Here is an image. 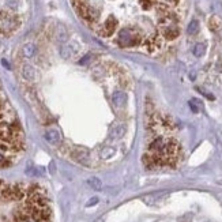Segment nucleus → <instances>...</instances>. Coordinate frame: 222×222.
<instances>
[{
	"mask_svg": "<svg viewBox=\"0 0 222 222\" xmlns=\"http://www.w3.org/2000/svg\"><path fill=\"white\" fill-rule=\"evenodd\" d=\"M98 37L121 49L158 53L180 37L185 0H71Z\"/></svg>",
	"mask_w": 222,
	"mask_h": 222,
	"instance_id": "f257e3e1",
	"label": "nucleus"
},
{
	"mask_svg": "<svg viewBox=\"0 0 222 222\" xmlns=\"http://www.w3.org/2000/svg\"><path fill=\"white\" fill-rule=\"evenodd\" d=\"M0 222H53L46 190L36 183L0 180Z\"/></svg>",
	"mask_w": 222,
	"mask_h": 222,
	"instance_id": "f03ea898",
	"label": "nucleus"
},
{
	"mask_svg": "<svg viewBox=\"0 0 222 222\" xmlns=\"http://www.w3.org/2000/svg\"><path fill=\"white\" fill-rule=\"evenodd\" d=\"M25 151V134L0 85V168L14 165Z\"/></svg>",
	"mask_w": 222,
	"mask_h": 222,
	"instance_id": "7ed1b4c3",
	"label": "nucleus"
},
{
	"mask_svg": "<svg viewBox=\"0 0 222 222\" xmlns=\"http://www.w3.org/2000/svg\"><path fill=\"white\" fill-rule=\"evenodd\" d=\"M113 104L117 107H124L127 104V95L121 91H117L113 94Z\"/></svg>",
	"mask_w": 222,
	"mask_h": 222,
	"instance_id": "20e7f679",
	"label": "nucleus"
},
{
	"mask_svg": "<svg viewBox=\"0 0 222 222\" xmlns=\"http://www.w3.org/2000/svg\"><path fill=\"white\" fill-rule=\"evenodd\" d=\"M111 135L113 138H123L125 135V127H123V125H117V127H113V130H112Z\"/></svg>",
	"mask_w": 222,
	"mask_h": 222,
	"instance_id": "39448f33",
	"label": "nucleus"
},
{
	"mask_svg": "<svg viewBox=\"0 0 222 222\" xmlns=\"http://www.w3.org/2000/svg\"><path fill=\"white\" fill-rule=\"evenodd\" d=\"M204 51H206V46L203 44H196L194 48V55L196 56V57H202V56L204 55Z\"/></svg>",
	"mask_w": 222,
	"mask_h": 222,
	"instance_id": "423d86ee",
	"label": "nucleus"
},
{
	"mask_svg": "<svg viewBox=\"0 0 222 222\" xmlns=\"http://www.w3.org/2000/svg\"><path fill=\"white\" fill-rule=\"evenodd\" d=\"M198 21H192L190 25H188V27H187V33L188 34H195V33L198 31Z\"/></svg>",
	"mask_w": 222,
	"mask_h": 222,
	"instance_id": "0eeeda50",
	"label": "nucleus"
},
{
	"mask_svg": "<svg viewBox=\"0 0 222 222\" xmlns=\"http://www.w3.org/2000/svg\"><path fill=\"white\" fill-rule=\"evenodd\" d=\"M220 25H221V21L218 19V16H213V18L210 19V26L213 30H217V29L220 27Z\"/></svg>",
	"mask_w": 222,
	"mask_h": 222,
	"instance_id": "6e6552de",
	"label": "nucleus"
},
{
	"mask_svg": "<svg viewBox=\"0 0 222 222\" xmlns=\"http://www.w3.org/2000/svg\"><path fill=\"white\" fill-rule=\"evenodd\" d=\"M89 184H90L93 188H95V190H100L101 185H102V183L98 180V178H90V180H89Z\"/></svg>",
	"mask_w": 222,
	"mask_h": 222,
	"instance_id": "1a4fd4ad",
	"label": "nucleus"
}]
</instances>
